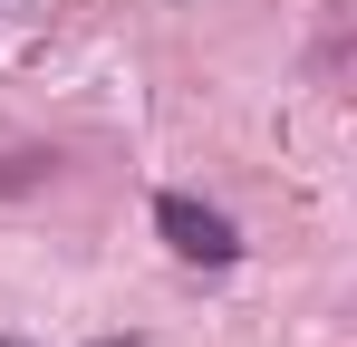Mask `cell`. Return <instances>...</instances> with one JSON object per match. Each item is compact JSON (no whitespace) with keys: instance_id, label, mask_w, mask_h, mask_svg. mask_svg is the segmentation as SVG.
Wrapping results in <instances>:
<instances>
[{"instance_id":"cell-1","label":"cell","mask_w":357,"mask_h":347,"mask_svg":"<svg viewBox=\"0 0 357 347\" xmlns=\"http://www.w3.org/2000/svg\"><path fill=\"white\" fill-rule=\"evenodd\" d=\"M155 231L174 241V261H203V270H232L241 261L232 213H213V203H193V193H155Z\"/></svg>"},{"instance_id":"cell-2","label":"cell","mask_w":357,"mask_h":347,"mask_svg":"<svg viewBox=\"0 0 357 347\" xmlns=\"http://www.w3.org/2000/svg\"><path fill=\"white\" fill-rule=\"evenodd\" d=\"M0 347H10V338H0ZM107 347H135V338H107Z\"/></svg>"}]
</instances>
